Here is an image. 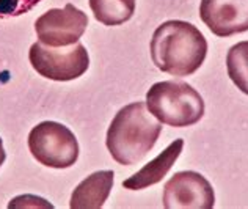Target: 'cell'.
I'll list each match as a JSON object with an SVG mask.
<instances>
[{"mask_svg":"<svg viewBox=\"0 0 248 209\" xmlns=\"http://www.w3.org/2000/svg\"><path fill=\"white\" fill-rule=\"evenodd\" d=\"M206 55V38L190 22L167 21L153 35L151 58L162 73L176 77L192 76L204 63Z\"/></svg>","mask_w":248,"mask_h":209,"instance_id":"obj_1","label":"cell"},{"mask_svg":"<svg viewBox=\"0 0 248 209\" xmlns=\"http://www.w3.org/2000/svg\"><path fill=\"white\" fill-rule=\"evenodd\" d=\"M162 123L149 112L145 102H132L115 115L107 130V149L121 165L139 164L154 148Z\"/></svg>","mask_w":248,"mask_h":209,"instance_id":"obj_2","label":"cell"},{"mask_svg":"<svg viewBox=\"0 0 248 209\" xmlns=\"http://www.w3.org/2000/svg\"><path fill=\"white\" fill-rule=\"evenodd\" d=\"M146 107L162 125L193 126L204 116V101L192 85L181 80L154 83L146 93Z\"/></svg>","mask_w":248,"mask_h":209,"instance_id":"obj_3","label":"cell"},{"mask_svg":"<svg viewBox=\"0 0 248 209\" xmlns=\"http://www.w3.org/2000/svg\"><path fill=\"white\" fill-rule=\"evenodd\" d=\"M29 149L40 164L50 168H69L79 159V143L68 126L43 121L29 134Z\"/></svg>","mask_w":248,"mask_h":209,"instance_id":"obj_4","label":"cell"},{"mask_svg":"<svg viewBox=\"0 0 248 209\" xmlns=\"http://www.w3.org/2000/svg\"><path fill=\"white\" fill-rule=\"evenodd\" d=\"M29 60L38 74L57 82L79 79L90 66L88 50L82 43L69 48H50L38 41L31 44Z\"/></svg>","mask_w":248,"mask_h":209,"instance_id":"obj_5","label":"cell"},{"mask_svg":"<svg viewBox=\"0 0 248 209\" xmlns=\"http://www.w3.org/2000/svg\"><path fill=\"white\" fill-rule=\"evenodd\" d=\"M87 25V15L73 3H66L63 8H52L38 17L35 30L40 43L50 48H69L79 43Z\"/></svg>","mask_w":248,"mask_h":209,"instance_id":"obj_6","label":"cell"},{"mask_svg":"<svg viewBox=\"0 0 248 209\" xmlns=\"http://www.w3.org/2000/svg\"><path fill=\"white\" fill-rule=\"evenodd\" d=\"M215 205L214 189L203 175L179 172L164 187V208L167 209H211Z\"/></svg>","mask_w":248,"mask_h":209,"instance_id":"obj_7","label":"cell"},{"mask_svg":"<svg viewBox=\"0 0 248 209\" xmlns=\"http://www.w3.org/2000/svg\"><path fill=\"white\" fill-rule=\"evenodd\" d=\"M200 17L220 38L244 33L248 32V0H201Z\"/></svg>","mask_w":248,"mask_h":209,"instance_id":"obj_8","label":"cell"},{"mask_svg":"<svg viewBox=\"0 0 248 209\" xmlns=\"http://www.w3.org/2000/svg\"><path fill=\"white\" fill-rule=\"evenodd\" d=\"M184 148V140L178 139L162 151L157 158H154L151 162L139 170L137 173H134L130 178L123 181V187L129 189V191H141L149 186H154L160 182L162 179L168 175V172L174 165V162L178 161V158L182 153Z\"/></svg>","mask_w":248,"mask_h":209,"instance_id":"obj_9","label":"cell"},{"mask_svg":"<svg viewBox=\"0 0 248 209\" xmlns=\"http://www.w3.org/2000/svg\"><path fill=\"white\" fill-rule=\"evenodd\" d=\"M115 173L112 170H101L87 176L71 195L69 206L73 209H99L107 201L113 187Z\"/></svg>","mask_w":248,"mask_h":209,"instance_id":"obj_10","label":"cell"},{"mask_svg":"<svg viewBox=\"0 0 248 209\" xmlns=\"http://www.w3.org/2000/svg\"><path fill=\"white\" fill-rule=\"evenodd\" d=\"M137 0H90V8L96 21L113 27L127 22L135 13Z\"/></svg>","mask_w":248,"mask_h":209,"instance_id":"obj_11","label":"cell"},{"mask_svg":"<svg viewBox=\"0 0 248 209\" xmlns=\"http://www.w3.org/2000/svg\"><path fill=\"white\" fill-rule=\"evenodd\" d=\"M226 69L234 85L242 93L248 95V41L234 44L228 50Z\"/></svg>","mask_w":248,"mask_h":209,"instance_id":"obj_12","label":"cell"},{"mask_svg":"<svg viewBox=\"0 0 248 209\" xmlns=\"http://www.w3.org/2000/svg\"><path fill=\"white\" fill-rule=\"evenodd\" d=\"M41 0H0V17H17L29 13Z\"/></svg>","mask_w":248,"mask_h":209,"instance_id":"obj_13","label":"cell"},{"mask_svg":"<svg viewBox=\"0 0 248 209\" xmlns=\"http://www.w3.org/2000/svg\"><path fill=\"white\" fill-rule=\"evenodd\" d=\"M6 159V153H5V149H3V142H2V137H0V167H2V164L5 162Z\"/></svg>","mask_w":248,"mask_h":209,"instance_id":"obj_14","label":"cell"}]
</instances>
